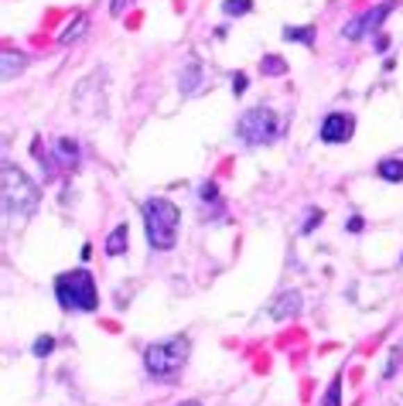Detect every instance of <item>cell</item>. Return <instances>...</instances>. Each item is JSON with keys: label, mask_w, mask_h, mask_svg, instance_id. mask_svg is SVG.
<instances>
[{"label": "cell", "mask_w": 403, "mask_h": 406, "mask_svg": "<svg viewBox=\"0 0 403 406\" xmlns=\"http://www.w3.org/2000/svg\"><path fill=\"white\" fill-rule=\"evenodd\" d=\"M0 181H3V215L7 219H28V215H35V208L41 202V192L17 164H3L0 167Z\"/></svg>", "instance_id": "cell-1"}, {"label": "cell", "mask_w": 403, "mask_h": 406, "mask_svg": "<svg viewBox=\"0 0 403 406\" xmlns=\"http://www.w3.org/2000/svg\"><path fill=\"white\" fill-rule=\"evenodd\" d=\"M178 205L167 202V198H147L144 202V232H147V243L151 249H174L178 243Z\"/></svg>", "instance_id": "cell-2"}, {"label": "cell", "mask_w": 403, "mask_h": 406, "mask_svg": "<svg viewBox=\"0 0 403 406\" xmlns=\"http://www.w3.org/2000/svg\"><path fill=\"white\" fill-rule=\"evenodd\" d=\"M188 352H192V341L185 335L161 338V341H154V345L144 348V369L154 379H174L185 369V362H188Z\"/></svg>", "instance_id": "cell-3"}, {"label": "cell", "mask_w": 403, "mask_h": 406, "mask_svg": "<svg viewBox=\"0 0 403 406\" xmlns=\"http://www.w3.org/2000/svg\"><path fill=\"white\" fill-rule=\"evenodd\" d=\"M55 297L65 311H96V284L89 270H72L55 277Z\"/></svg>", "instance_id": "cell-4"}, {"label": "cell", "mask_w": 403, "mask_h": 406, "mask_svg": "<svg viewBox=\"0 0 403 406\" xmlns=\"http://www.w3.org/2000/svg\"><path fill=\"white\" fill-rule=\"evenodd\" d=\"M283 130V120L270 110V106H253V110H246L236 123V133H240L242 144H249V147H260V144H274L277 137H281Z\"/></svg>", "instance_id": "cell-5"}, {"label": "cell", "mask_w": 403, "mask_h": 406, "mask_svg": "<svg viewBox=\"0 0 403 406\" xmlns=\"http://www.w3.org/2000/svg\"><path fill=\"white\" fill-rule=\"evenodd\" d=\"M393 7H397V0H386V3H379L376 10H369L365 17H359V21H352V24L345 28V38H349V41H356V38H359V35H363V31H376V28L383 24V17H386V14H390Z\"/></svg>", "instance_id": "cell-6"}, {"label": "cell", "mask_w": 403, "mask_h": 406, "mask_svg": "<svg viewBox=\"0 0 403 406\" xmlns=\"http://www.w3.org/2000/svg\"><path fill=\"white\" fill-rule=\"evenodd\" d=\"M352 137V117H345V113H331V117H324L322 123V140L324 144H345Z\"/></svg>", "instance_id": "cell-7"}, {"label": "cell", "mask_w": 403, "mask_h": 406, "mask_svg": "<svg viewBox=\"0 0 403 406\" xmlns=\"http://www.w3.org/2000/svg\"><path fill=\"white\" fill-rule=\"evenodd\" d=\"M297 311H301V294L297 290H283V294H277V301L270 304V318H277V321L294 318Z\"/></svg>", "instance_id": "cell-8"}, {"label": "cell", "mask_w": 403, "mask_h": 406, "mask_svg": "<svg viewBox=\"0 0 403 406\" xmlns=\"http://www.w3.org/2000/svg\"><path fill=\"white\" fill-rule=\"evenodd\" d=\"M0 58H3V79H7V82L14 79V76H17V72H21V69L28 65V58H24L21 51H10V48H7V51H3Z\"/></svg>", "instance_id": "cell-9"}, {"label": "cell", "mask_w": 403, "mask_h": 406, "mask_svg": "<svg viewBox=\"0 0 403 406\" xmlns=\"http://www.w3.org/2000/svg\"><path fill=\"white\" fill-rule=\"evenodd\" d=\"M126 239H130V229H126V226H117V229L110 232V239H106V253H110V256L126 253Z\"/></svg>", "instance_id": "cell-10"}, {"label": "cell", "mask_w": 403, "mask_h": 406, "mask_svg": "<svg viewBox=\"0 0 403 406\" xmlns=\"http://www.w3.org/2000/svg\"><path fill=\"white\" fill-rule=\"evenodd\" d=\"M379 178L383 181H403V161H397V158H386V161H379Z\"/></svg>", "instance_id": "cell-11"}, {"label": "cell", "mask_w": 403, "mask_h": 406, "mask_svg": "<svg viewBox=\"0 0 403 406\" xmlns=\"http://www.w3.org/2000/svg\"><path fill=\"white\" fill-rule=\"evenodd\" d=\"M85 24H89V21H85V14H79V17L69 24V31H62V38H58V41H62V44H72V41H79L82 31H85Z\"/></svg>", "instance_id": "cell-12"}, {"label": "cell", "mask_w": 403, "mask_h": 406, "mask_svg": "<svg viewBox=\"0 0 403 406\" xmlns=\"http://www.w3.org/2000/svg\"><path fill=\"white\" fill-rule=\"evenodd\" d=\"M283 41H301V44H311V41H315V28H283Z\"/></svg>", "instance_id": "cell-13"}, {"label": "cell", "mask_w": 403, "mask_h": 406, "mask_svg": "<svg viewBox=\"0 0 403 406\" xmlns=\"http://www.w3.org/2000/svg\"><path fill=\"white\" fill-rule=\"evenodd\" d=\"M260 72H263V76H283L287 65H283V58H277V55H267V58L260 62Z\"/></svg>", "instance_id": "cell-14"}, {"label": "cell", "mask_w": 403, "mask_h": 406, "mask_svg": "<svg viewBox=\"0 0 403 406\" xmlns=\"http://www.w3.org/2000/svg\"><path fill=\"white\" fill-rule=\"evenodd\" d=\"M249 7H253V0H222V10H226L229 17H240V14H249Z\"/></svg>", "instance_id": "cell-15"}, {"label": "cell", "mask_w": 403, "mask_h": 406, "mask_svg": "<svg viewBox=\"0 0 403 406\" xmlns=\"http://www.w3.org/2000/svg\"><path fill=\"white\" fill-rule=\"evenodd\" d=\"M322 406H342V379H331L328 393H324Z\"/></svg>", "instance_id": "cell-16"}, {"label": "cell", "mask_w": 403, "mask_h": 406, "mask_svg": "<svg viewBox=\"0 0 403 406\" xmlns=\"http://www.w3.org/2000/svg\"><path fill=\"white\" fill-rule=\"evenodd\" d=\"M199 89V65H188V72L181 76V92H195Z\"/></svg>", "instance_id": "cell-17"}, {"label": "cell", "mask_w": 403, "mask_h": 406, "mask_svg": "<svg viewBox=\"0 0 403 406\" xmlns=\"http://www.w3.org/2000/svg\"><path fill=\"white\" fill-rule=\"evenodd\" d=\"M76 154H79V151H76V144H72L69 137H62V140H58V158H62L65 164H72L76 161Z\"/></svg>", "instance_id": "cell-18"}, {"label": "cell", "mask_w": 403, "mask_h": 406, "mask_svg": "<svg viewBox=\"0 0 403 406\" xmlns=\"http://www.w3.org/2000/svg\"><path fill=\"white\" fill-rule=\"evenodd\" d=\"M55 348V338H48V335H41L38 341H35V355H48Z\"/></svg>", "instance_id": "cell-19"}, {"label": "cell", "mask_w": 403, "mask_h": 406, "mask_svg": "<svg viewBox=\"0 0 403 406\" xmlns=\"http://www.w3.org/2000/svg\"><path fill=\"white\" fill-rule=\"evenodd\" d=\"M400 359H403V352H400V348H393V352H390V362H386V369H383V375H386V379H390V375L397 372V366H400Z\"/></svg>", "instance_id": "cell-20"}, {"label": "cell", "mask_w": 403, "mask_h": 406, "mask_svg": "<svg viewBox=\"0 0 403 406\" xmlns=\"http://www.w3.org/2000/svg\"><path fill=\"white\" fill-rule=\"evenodd\" d=\"M199 195L205 198V202H215V198H219V188H215V185L208 181V185H202V192H199Z\"/></svg>", "instance_id": "cell-21"}, {"label": "cell", "mask_w": 403, "mask_h": 406, "mask_svg": "<svg viewBox=\"0 0 403 406\" xmlns=\"http://www.w3.org/2000/svg\"><path fill=\"white\" fill-rule=\"evenodd\" d=\"M315 226H322V212H308V222H304V232H311Z\"/></svg>", "instance_id": "cell-22"}, {"label": "cell", "mask_w": 403, "mask_h": 406, "mask_svg": "<svg viewBox=\"0 0 403 406\" xmlns=\"http://www.w3.org/2000/svg\"><path fill=\"white\" fill-rule=\"evenodd\" d=\"M233 92H236V96H240V92H246V76H242V72H236V76H233Z\"/></svg>", "instance_id": "cell-23"}, {"label": "cell", "mask_w": 403, "mask_h": 406, "mask_svg": "<svg viewBox=\"0 0 403 406\" xmlns=\"http://www.w3.org/2000/svg\"><path fill=\"white\" fill-rule=\"evenodd\" d=\"M349 232H363V219H359V215L349 219Z\"/></svg>", "instance_id": "cell-24"}, {"label": "cell", "mask_w": 403, "mask_h": 406, "mask_svg": "<svg viewBox=\"0 0 403 406\" xmlns=\"http://www.w3.org/2000/svg\"><path fill=\"white\" fill-rule=\"evenodd\" d=\"M126 3H130V0H113V3H110V10H113V14H123V10H126Z\"/></svg>", "instance_id": "cell-25"}, {"label": "cell", "mask_w": 403, "mask_h": 406, "mask_svg": "<svg viewBox=\"0 0 403 406\" xmlns=\"http://www.w3.org/2000/svg\"><path fill=\"white\" fill-rule=\"evenodd\" d=\"M178 406H202V403H195V400H192V403H178Z\"/></svg>", "instance_id": "cell-26"}]
</instances>
